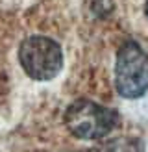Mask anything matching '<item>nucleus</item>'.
I'll list each match as a JSON object with an SVG mask.
<instances>
[{
  "mask_svg": "<svg viewBox=\"0 0 148 152\" xmlns=\"http://www.w3.org/2000/svg\"><path fill=\"white\" fill-rule=\"evenodd\" d=\"M65 124L80 139H100L118 126V115L96 102L76 100L65 111Z\"/></svg>",
  "mask_w": 148,
  "mask_h": 152,
  "instance_id": "f257e3e1",
  "label": "nucleus"
},
{
  "mask_svg": "<svg viewBox=\"0 0 148 152\" xmlns=\"http://www.w3.org/2000/svg\"><path fill=\"white\" fill-rule=\"evenodd\" d=\"M117 91L124 98H139L148 89V56L137 43L128 41L118 48L115 63Z\"/></svg>",
  "mask_w": 148,
  "mask_h": 152,
  "instance_id": "f03ea898",
  "label": "nucleus"
},
{
  "mask_svg": "<svg viewBox=\"0 0 148 152\" xmlns=\"http://www.w3.org/2000/svg\"><path fill=\"white\" fill-rule=\"evenodd\" d=\"M19 59L24 72L33 80H52L63 67L61 47L43 35H32L22 41Z\"/></svg>",
  "mask_w": 148,
  "mask_h": 152,
  "instance_id": "7ed1b4c3",
  "label": "nucleus"
},
{
  "mask_svg": "<svg viewBox=\"0 0 148 152\" xmlns=\"http://www.w3.org/2000/svg\"><path fill=\"white\" fill-rule=\"evenodd\" d=\"M144 11H146V17H148V0H146V4H144Z\"/></svg>",
  "mask_w": 148,
  "mask_h": 152,
  "instance_id": "20e7f679",
  "label": "nucleus"
}]
</instances>
